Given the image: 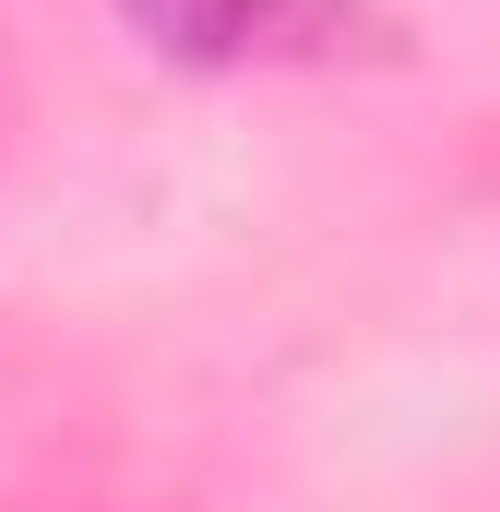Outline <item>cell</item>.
Masks as SVG:
<instances>
[{"label":"cell","mask_w":500,"mask_h":512,"mask_svg":"<svg viewBox=\"0 0 500 512\" xmlns=\"http://www.w3.org/2000/svg\"><path fill=\"white\" fill-rule=\"evenodd\" d=\"M143 36L191 48V60H274V48H346L358 12L346 0H131Z\"/></svg>","instance_id":"1"}]
</instances>
